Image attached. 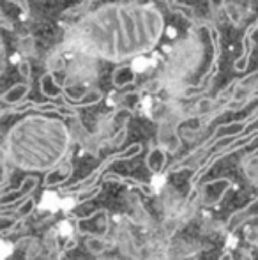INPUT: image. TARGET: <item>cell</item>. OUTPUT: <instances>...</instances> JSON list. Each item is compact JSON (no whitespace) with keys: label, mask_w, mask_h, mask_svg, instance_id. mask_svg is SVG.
I'll use <instances>...</instances> for the list:
<instances>
[{"label":"cell","mask_w":258,"mask_h":260,"mask_svg":"<svg viewBox=\"0 0 258 260\" xmlns=\"http://www.w3.org/2000/svg\"><path fill=\"white\" fill-rule=\"evenodd\" d=\"M103 182H117V184H126V186H131V188L141 189V193H145L147 197L154 195V191H152V186L145 184V182L138 181V179H134V177H126V175L115 174V172H106V174L103 175Z\"/></svg>","instance_id":"8fae6325"},{"label":"cell","mask_w":258,"mask_h":260,"mask_svg":"<svg viewBox=\"0 0 258 260\" xmlns=\"http://www.w3.org/2000/svg\"><path fill=\"white\" fill-rule=\"evenodd\" d=\"M18 73H20L21 78H23L25 82L32 83V66H30V62H28L27 58L20 60V64H18Z\"/></svg>","instance_id":"ffe728a7"},{"label":"cell","mask_w":258,"mask_h":260,"mask_svg":"<svg viewBox=\"0 0 258 260\" xmlns=\"http://www.w3.org/2000/svg\"><path fill=\"white\" fill-rule=\"evenodd\" d=\"M25 229H27V223H25V219H18V221H14L11 226H7V229L2 230V236L7 237V236H11V234H18V232H21V230H25Z\"/></svg>","instance_id":"7402d4cb"},{"label":"cell","mask_w":258,"mask_h":260,"mask_svg":"<svg viewBox=\"0 0 258 260\" xmlns=\"http://www.w3.org/2000/svg\"><path fill=\"white\" fill-rule=\"evenodd\" d=\"M76 246H78V241H76V237H69V239L65 241V244H64V251H71V250H75Z\"/></svg>","instance_id":"4dcf8cb0"},{"label":"cell","mask_w":258,"mask_h":260,"mask_svg":"<svg viewBox=\"0 0 258 260\" xmlns=\"http://www.w3.org/2000/svg\"><path fill=\"white\" fill-rule=\"evenodd\" d=\"M219 260H234V257H232V253H230V251H225V253L219 257Z\"/></svg>","instance_id":"836d02e7"},{"label":"cell","mask_w":258,"mask_h":260,"mask_svg":"<svg viewBox=\"0 0 258 260\" xmlns=\"http://www.w3.org/2000/svg\"><path fill=\"white\" fill-rule=\"evenodd\" d=\"M85 246H87V250H89V253H92L94 257H101L104 251L110 250V244L106 243V239H103V237H99V236L87 237Z\"/></svg>","instance_id":"5bb4252c"},{"label":"cell","mask_w":258,"mask_h":260,"mask_svg":"<svg viewBox=\"0 0 258 260\" xmlns=\"http://www.w3.org/2000/svg\"><path fill=\"white\" fill-rule=\"evenodd\" d=\"M13 211L18 214V218L20 219H25V218H28V216L32 214V212L35 211V199L34 197H28L25 202H21L20 206H16V207H13Z\"/></svg>","instance_id":"2e32d148"},{"label":"cell","mask_w":258,"mask_h":260,"mask_svg":"<svg viewBox=\"0 0 258 260\" xmlns=\"http://www.w3.org/2000/svg\"><path fill=\"white\" fill-rule=\"evenodd\" d=\"M30 90H32V83H28V82L16 83V85H13L11 89H7L6 92L0 96V101H2L4 105H11V106L20 105L27 100V96H28Z\"/></svg>","instance_id":"ba28073f"},{"label":"cell","mask_w":258,"mask_h":260,"mask_svg":"<svg viewBox=\"0 0 258 260\" xmlns=\"http://www.w3.org/2000/svg\"><path fill=\"white\" fill-rule=\"evenodd\" d=\"M177 226H179V221H177V219H166V221H165V230H166L168 234H173V232H175Z\"/></svg>","instance_id":"f546056e"},{"label":"cell","mask_w":258,"mask_h":260,"mask_svg":"<svg viewBox=\"0 0 258 260\" xmlns=\"http://www.w3.org/2000/svg\"><path fill=\"white\" fill-rule=\"evenodd\" d=\"M246 243L258 244V226L256 229H249L248 232H246Z\"/></svg>","instance_id":"484cf974"},{"label":"cell","mask_w":258,"mask_h":260,"mask_svg":"<svg viewBox=\"0 0 258 260\" xmlns=\"http://www.w3.org/2000/svg\"><path fill=\"white\" fill-rule=\"evenodd\" d=\"M71 135L62 120L32 115L18 122L7 133L4 156L20 167L59 165L67 154Z\"/></svg>","instance_id":"7a4b0ae2"},{"label":"cell","mask_w":258,"mask_h":260,"mask_svg":"<svg viewBox=\"0 0 258 260\" xmlns=\"http://www.w3.org/2000/svg\"><path fill=\"white\" fill-rule=\"evenodd\" d=\"M209 6L212 13H219V11L225 9V6H227V0H209Z\"/></svg>","instance_id":"d4e9b609"},{"label":"cell","mask_w":258,"mask_h":260,"mask_svg":"<svg viewBox=\"0 0 258 260\" xmlns=\"http://www.w3.org/2000/svg\"><path fill=\"white\" fill-rule=\"evenodd\" d=\"M136 83V71L133 66H119L112 73V85L115 89H126L128 85H134Z\"/></svg>","instance_id":"30bf717a"},{"label":"cell","mask_w":258,"mask_h":260,"mask_svg":"<svg viewBox=\"0 0 258 260\" xmlns=\"http://www.w3.org/2000/svg\"><path fill=\"white\" fill-rule=\"evenodd\" d=\"M141 149H143V145L141 144H133V145H129L126 151H122V152H115V154H112V156H108L106 159L103 161V163L99 165V167L96 168V170H92L89 175H87L85 179H82V181H78V182H75V184H71L69 188H65L64 189V195H71V193H82V191H85L87 188H90V186H94V184H97V179H99V175H103L104 172H106V168L110 167V165H114V163H119V161H128V159H133V157H136L138 154H141Z\"/></svg>","instance_id":"3957f363"},{"label":"cell","mask_w":258,"mask_h":260,"mask_svg":"<svg viewBox=\"0 0 258 260\" xmlns=\"http://www.w3.org/2000/svg\"><path fill=\"white\" fill-rule=\"evenodd\" d=\"M241 260H253V255L249 250H241Z\"/></svg>","instance_id":"d6a6232c"},{"label":"cell","mask_w":258,"mask_h":260,"mask_svg":"<svg viewBox=\"0 0 258 260\" xmlns=\"http://www.w3.org/2000/svg\"><path fill=\"white\" fill-rule=\"evenodd\" d=\"M217 105V100H210V98H202V100H198V103L195 105V113L193 115H210V113H214V108H216Z\"/></svg>","instance_id":"9a60e30c"},{"label":"cell","mask_w":258,"mask_h":260,"mask_svg":"<svg viewBox=\"0 0 258 260\" xmlns=\"http://www.w3.org/2000/svg\"><path fill=\"white\" fill-rule=\"evenodd\" d=\"M39 89H41V92L45 94L46 98H50V100H57V98L64 100V87L57 83L55 73L46 71L45 75L39 78Z\"/></svg>","instance_id":"9c48e42d"},{"label":"cell","mask_w":258,"mask_h":260,"mask_svg":"<svg viewBox=\"0 0 258 260\" xmlns=\"http://www.w3.org/2000/svg\"><path fill=\"white\" fill-rule=\"evenodd\" d=\"M45 244H46V248H48V251H57V234L53 232V230H50L48 234H46V237H45Z\"/></svg>","instance_id":"603a6c76"},{"label":"cell","mask_w":258,"mask_h":260,"mask_svg":"<svg viewBox=\"0 0 258 260\" xmlns=\"http://www.w3.org/2000/svg\"><path fill=\"white\" fill-rule=\"evenodd\" d=\"M256 204H258V195L246 207H242V209H239V211H235L234 214H232L230 218H228V221H227V230H228V232H234L235 229H239L241 225H244L246 221L253 219V216L249 214V211H251V209L255 207Z\"/></svg>","instance_id":"4fadbf2b"},{"label":"cell","mask_w":258,"mask_h":260,"mask_svg":"<svg viewBox=\"0 0 258 260\" xmlns=\"http://www.w3.org/2000/svg\"><path fill=\"white\" fill-rule=\"evenodd\" d=\"M225 14H227V18L232 21V25H235V27H239L242 21V14H241V7L237 6V4L234 2H227V6H225Z\"/></svg>","instance_id":"ac0fdd59"},{"label":"cell","mask_w":258,"mask_h":260,"mask_svg":"<svg viewBox=\"0 0 258 260\" xmlns=\"http://www.w3.org/2000/svg\"><path fill=\"white\" fill-rule=\"evenodd\" d=\"M258 30V20L255 21V23H251L248 28H246V32H244V38H242V55L237 58V60L234 62V69L235 71H239V73H242V71H246L248 69V66H249V57H251V52H253V48H255V43L251 41V38H253V34Z\"/></svg>","instance_id":"8992f818"},{"label":"cell","mask_w":258,"mask_h":260,"mask_svg":"<svg viewBox=\"0 0 258 260\" xmlns=\"http://www.w3.org/2000/svg\"><path fill=\"white\" fill-rule=\"evenodd\" d=\"M46 66H48V71L55 73V71H62V69L65 68V62H64L62 55L57 53V55H50Z\"/></svg>","instance_id":"d6986e66"},{"label":"cell","mask_w":258,"mask_h":260,"mask_svg":"<svg viewBox=\"0 0 258 260\" xmlns=\"http://www.w3.org/2000/svg\"><path fill=\"white\" fill-rule=\"evenodd\" d=\"M38 184H39V179L35 177V175H27V177L21 181L20 188L14 189L13 197H7V195L0 197V206L7 207L9 204H16V206H20L21 202H25V200L30 197V193L38 188Z\"/></svg>","instance_id":"5b68a950"},{"label":"cell","mask_w":258,"mask_h":260,"mask_svg":"<svg viewBox=\"0 0 258 260\" xmlns=\"http://www.w3.org/2000/svg\"><path fill=\"white\" fill-rule=\"evenodd\" d=\"M72 175V165L69 161L59 163L53 170H50L45 175V188H53V186H62L64 182H67V179Z\"/></svg>","instance_id":"52a82bcc"},{"label":"cell","mask_w":258,"mask_h":260,"mask_svg":"<svg viewBox=\"0 0 258 260\" xmlns=\"http://www.w3.org/2000/svg\"><path fill=\"white\" fill-rule=\"evenodd\" d=\"M158 140H159V147H163L166 152H177L182 145L179 133H177V124L168 122V120H163L159 124V131H158Z\"/></svg>","instance_id":"277c9868"},{"label":"cell","mask_w":258,"mask_h":260,"mask_svg":"<svg viewBox=\"0 0 258 260\" xmlns=\"http://www.w3.org/2000/svg\"><path fill=\"white\" fill-rule=\"evenodd\" d=\"M103 191V182H97V184L90 186V188H87L85 191L78 193L76 195V204H83V202H89V200L96 199L99 193Z\"/></svg>","instance_id":"e0dca14e"},{"label":"cell","mask_w":258,"mask_h":260,"mask_svg":"<svg viewBox=\"0 0 258 260\" xmlns=\"http://www.w3.org/2000/svg\"><path fill=\"white\" fill-rule=\"evenodd\" d=\"M9 2H14L21 9L23 16H28V13H30V6H28V0H9Z\"/></svg>","instance_id":"83f0119b"},{"label":"cell","mask_w":258,"mask_h":260,"mask_svg":"<svg viewBox=\"0 0 258 260\" xmlns=\"http://www.w3.org/2000/svg\"><path fill=\"white\" fill-rule=\"evenodd\" d=\"M166 151L163 147H152L151 151H149L147 157H145V165H147L149 172L151 174H161L163 170H165L166 167Z\"/></svg>","instance_id":"7c38bea8"},{"label":"cell","mask_w":258,"mask_h":260,"mask_svg":"<svg viewBox=\"0 0 258 260\" xmlns=\"http://www.w3.org/2000/svg\"><path fill=\"white\" fill-rule=\"evenodd\" d=\"M39 253H41V246H39V241L35 239V243L32 244V246L27 248V253H25V257H27V260H35L39 257Z\"/></svg>","instance_id":"cb8c5ba5"},{"label":"cell","mask_w":258,"mask_h":260,"mask_svg":"<svg viewBox=\"0 0 258 260\" xmlns=\"http://www.w3.org/2000/svg\"><path fill=\"white\" fill-rule=\"evenodd\" d=\"M6 66H7V55H6V45L4 41L0 43V71L6 73Z\"/></svg>","instance_id":"4316f807"},{"label":"cell","mask_w":258,"mask_h":260,"mask_svg":"<svg viewBox=\"0 0 258 260\" xmlns=\"http://www.w3.org/2000/svg\"><path fill=\"white\" fill-rule=\"evenodd\" d=\"M159 82H156V80H152V82H149L147 85L143 87V90H147V92H158L159 90Z\"/></svg>","instance_id":"1f68e13d"},{"label":"cell","mask_w":258,"mask_h":260,"mask_svg":"<svg viewBox=\"0 0 258 260\" xmlns=\"http://www.w3.org/2000/svg\"><path fill=\"white\" fill-rule=\"evenodd\" d=\"M126 137H128V122L122 124L121 129H119L117 133L114 135V138H112V140H110V145H112V147H119V145L124 144Z\"/></svg>","instance_id":"44dd1931"},{"label":"cell","mask_w":258,"mask_h":260,"mask_svg":"<svg viewBox=\"0 0 258 260\" xmlns=\"http://www.w3.org/2000/svg\"><path fill=\"white\" fill-rule=\"evenodd\" d=\"M34 243H35V237H21V239L14 244V248H28Z\"/></svg>","instance_id":"f1b7e54d"},{"label":"cell","mask_w":258,"mask_h":260,"mask_svg":"<svg viewBox=\"0 0 258 260\" xmlns=\"http://www.w3.org/2000/svg\"><path fill=\"white\" fill-rule=\"evenodd\" d=\"M163 32L165 18L151 4L110 2L71 25L65 45L104 60L126 62L152 52Z\"/></svg>","instance_id":"6da1fadb"}]
</instances>
